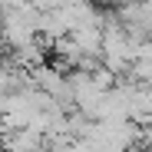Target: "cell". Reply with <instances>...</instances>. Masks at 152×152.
Segmentation results:
<instances>
[{
	"mask_svg": "<svg viewBox=\"0 0 152 152\" xmlns=\"http://www.w3.org/2000/svg\"><path fill=\"white\" fill-rule=\"evenodd\" d=\"M4 142H7V145H4L7 152H43V136L33 132V129H17V132H10Z\"/></svg>",
	"mask_w": 152,
	"mask_h": 152,
	"instance_id": "6da1fadb",
	"label": "cell"
}]
</instances>
